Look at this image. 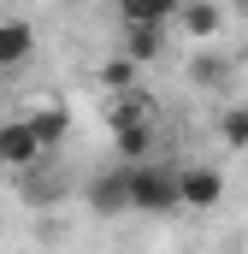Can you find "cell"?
<instances>
[{"mask_svg":"<svg viewBox=\"0 0 248 254\" xmlns=\"http://www.w3.org/2000/svg\"><path fill=\"white\" fill-rule=\"evenodd\" d=\"M130 207L136 213H172V207H184V195H178V172L172 166H130Z\"/></svg>","mask_w":248,"mask_h":254,"instance_id":"cell-1","label":"cell"},{"mask_svg":"<svg viewBox=\"0 0 248 254\" xmlns=\"http://www.w3.org/2000/svg\"><path fill=\"white\" fill-rule=\"evenodd\" d=\"M42 160H48V148H42V136H36L30 119H6L0 125V166L6 172H30Z\"/></svg>","mask_w":248,"mask_h":254,"instance_id":"cell-2","label":"cell"},{"mask_svg":"<svg viewBox=\"0 0 248 254\" xmlns=\"http://www.w3.org/2000/svg\"><path fill=\"white\" fill-rule=\"evenodd\" d=\"M83 201L101 213V219H119L124 207H130V166H107V172H95L89 184H83Z\"/></svg>","mask_w":248,"mask_h":254,"instance_id":"cell-3","label":"cell"},{"mask_svg":"<svg viewBox=\"0 0 248 254\" xmlns=\"http://www.w3.org/2000/svg\"><path fill=\"white\" fill-rule=\"evenodd\" d=\"M172 30H178L184 42H195V48H207V42L225 36V6H219V0H184V12H178Z\"/></svg>","mask_w":248,"mask_h":254,"instance_id":"cell-4","label":"cell"},{"mask_svg":"<svg viewBox=\"0 0 248 254\" xmlns=\"http://www.w3.org/2000/svg\"><path fill=\"white\" fill-rule=\"evenodd\" d=\"M178 195H184V207H195V213H213L225 201V172L219 166H184L178 172Z\"/></svg>","mask_w":248,"mask_h":254,"instance_id":"cell-5","label":"cell"},{"mask_svg":"<svg viewBox=\"0 0 248 254\" xmlns=\"http://www.w3.org/2000/svg\"><path fill=\"white\" fill-rule=\"evenodd\" d=\"M36 54V24L30 18H0V71H18Z\"/></svg>","mask_w":248,"mask_h":254,"instance_id":"cell-6","label":"cell"},{"mask_svg":"<svg viewBox=\"0 0 248 254\" xmlns=\"http://www.w3.org/2000/svg\"><path fill=\"white\" fill-rule=\"evenodd\" d=\"M166 42H172V24H124V36H119V48L130 54V60H142V65L160 60Z\"/></svg>","mask_w":248,"mask_h":254,"instance_id":"cell-7","label":"cell"},{"mask_svg":"<svg viewBox=\"0 0 248 254\" xmlns=\"http://www.w3.org/2000/svg\"><path fill=\"white\" fill-rule=\"evenodd\" d=\"M18 195H24V207H54L65 195V178L42 160V166H30V172H18Z\"/></svg>","mask_w":248,"mask_h":254,"instance_id":"cell-8","label":"cell"},{"mask_svg":"<svg viewBox=\"0 0 248 254\" xmlns=\"http://www.w3.org/2000/svg\"><path fill=\"white\" fill-rule=\"evenodd\" d=\"M101 89H107V95H130V89H142V60H130L124 48H113V54L101 60Z\"/></svg>","mask_w":248,"mask_h":254,"instance_id":"cell-9","label":"cell"},{"mask_svg":"<svg viewBox=\"0 0 248 254\" xmlns=\"http://www.w3.org/2000/svg\"><path fill=\"white\" fill-rule=\"evenodd\" d=\"M184 0H119V24H178Z\"/></svg>","mask_w":248,"mask_h":254,"instance_id":"cell-10","label":"cell"},{"mask_svg":"<svg viewBox=\"0 0 248 254\" xmlns=\"http://www.w3.org/2000/svg\"><path fill=\"white\" fill-rule=\"evenodd\" d=\"M189 83H195V89H225V83H231V60H225L219 48H195V60H189Z\"/></svg>","mask_w":248,"mask_h":254,"instance_id":"cell-11","label":"cell"},{"mask_svg":"<svg viewBox=\"0 0 248 254\" xmlns=\"http://www.w3.org/2000/svg\"><path fill=\"white\" fill-rule=\"evenodd\" d=\"M24 119L36 125V136H42V148H48V154H54L65 136H71V113H65V107H30Z\"/></svg>","mask_w":248,"mask_h":254,"instance_id":"cell-12","label":"cell"},{"mask_svg":"<svg viewBox=\"0 0 248 254\" xmlns=\"http://www.w3.org/2000/svg\"><path fill=\"white\" fill-rule=\"evenodd\" d=\"M213 130H219V142H225L231 154H248V107H225Z\"/></svg>","mask_w":248,"mask_h":254,"instance_id":"cell-13","label":"cell"},{"mask_svg":"<svg viewBox=\"0 0 248 254\" xmlns=\"http://www.w3.org/2000/svg\"><path fill=\"white\" fill-rule=\"evenodd\" d=\"M231 6H237V12H243V18H248V0H231Z\"/></svg>","mask_w":248,"mask_h":254,"instance_id":"cell-14","label":"cell"}]
</instances>
